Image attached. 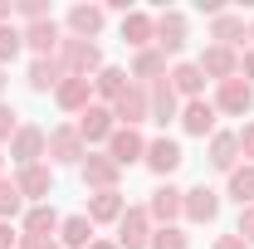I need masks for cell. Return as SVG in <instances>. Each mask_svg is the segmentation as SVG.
<instances>
[{
  "label": "cell",
  "instance_id": "d6a6232c",
  "mask_svg": "<svg viewBox=\"0 0 254 249\" xmlns=\"http://www.w3.org/2000/svg\"><path fill=\"white\" fill-rule=\"evenodd\" d=\"M147 249H190V235L181 230V225H157Z\"/></svg>",
  "mask_w": 254,
  "mask_h": 249
},
{
  "label": "cell",
  "instance_id": "ac0fdd59",
  "mask_svg": "<svg viewBox=\"0 0 254 249\" xmlns=\"http://www.w3.org/2000/svg\"><path fill=\"white\" fill-rule=\"evenodd\" d=\"M166 83L176 88L181 103H195V98H205V73H200V63H171V73H166Z\"/></svg>",
  "mask_w": 254,
  "mask_h": 249
},
{
  "label": "cell",
  "instance_id": "7bdbcfd3",
  "mask_svg": "<svg viewBox=\"0 0 254 249\" xmlns=\"http://www.w3.org/2000/svg\"><path fill=\"white\" fill-rule=\"evenodd\" d=\"M10 15H15V0H0V25H10Z\"/></svg>",
  "mask_w": 254,
  "mask_h": 249
},
{
  "label": "cell",
  "instance_id": "6da1fadb",
  "mask_svg": "<svg viewBox=\"0 0 254 249\" xmlns=\"http://www.w3.org/2000/svg\"><path fill=\"white\" fill-rule=\"evenodd\" d=\"M59 68L68 73V78H98L103 73V49H98L93 39H73V34H64L59 44Z\"/></svg>",
  "mask_w": 254,
  "mask_h": 249
},
{
  "label": "cell",
  "instance_id": "52a82bcc",
  "mask_svg": "<svg viewBox=\"0 0 254 249\" xmlns=\"http://www.w3.org/2000/svg\"><path fill=\"white\" fill-rule=\"evenodd\" d=\"M181 215L190 220V225H215V215H220V190L215 186H190L186 195H181Z\"/></svg>",
  "mask_w": 254,
  "mask_h": 249
},
{
  "label": "cell",
  "instance_id": "ee69618b",
  "mask_svg": "<svg viewBox=\"0 0 254 249\" xmlns=\"http://www.w3.org/2000/svg\"><path fill=\"white\" fill-rule=\"evenodd\" d=\"M88 249H118V240H93Z\"/></svg>",
  "mask_w": 254,
  "mask_h": 249
},
{
  "label": "cell",
  "instance_id": "d4e9b609",
  "mask_svg": "<svg viewBox=\"0 0 254 249\" xmlns=\"http://www.w3.org/2000/svg\"><path fill=\"white\" fill-rule=\"evenodd\" d=\"M54 103H59L64 113H83L93 103V78H64L59 88H54Z\"/></svg>",
  "mask_w": 254,
  "mask_h": 249
},
{
  "label": "cell",
  "instance_id": "cb8c5ba5",
  "mask_svg": "<svg viewBox=\"0 0 254 249\" xmlns=\"http://www.w3.org/2000/svg\"><path fill=\"white\" fill-rule=\"evenodd\" d=\"M59 225H64V215L49 205V200H44V205H30V210H25V220H20V235H44V240L54 235V240H59Z\"/></svg>",
  "mask_w": 254,
  "mask_h": 249
},
{
  "label": "cell",
  "instance_id": "3957f363",
  "mask_svg": "<svg viewBox=\"0 0 254 249\" xmlns=\"http://www.w3.org/2000/svg\"><path fill=\"white\" fill-rule=\"evenodd\" d=\"M113 123H118V127H142V123H152V93H147L137 78H132V83L123 88V98L113 103Z\"/></svg>",
  "mask_w": 254,
  "mask_h": 249
},
{
  "label": "cell",
  "instance_id": "1f68e13d",
  "mask_svg": "<svg viewBox=\"0 0 254 249\" xmlns=\"http://www.w3.org/2000/svg\"><path fill=\"white\" fill-rule=\"evenodd\" d=\"M30 205H25V195H20V186L10 181V176H0V220H15V215H25Z\"/></svg>",
  "mask_w": 254,
  "mask_h": 249
},
{
  "label": "cell",
  "instance_id": "f35d334b",
  "mask_svg": "<svg viewBox=\"0 0 254 249\" xmlns=\"http://www.w3.org/2000/svg\"><path fill=\"white\" fill-rule=\"evenodd\" d=\"M15 249H59V240H54V235H49V240H44V235H20Z\"/></svg>",
  "mask_w": 254,
  "mask_h": 249
},
{
  "label": "cell",
  "instance_id": "bcb514c9",
  "mask_svg": "<svg viewBox=\"0 0 254 249\" xmlns=\"http://www.w3.org/2000/svg\"><path fill=\"white\" fill-rule=\"evenodd\" d=\"M0 93H5V68H0Z\"/></svg>",
  "mask_w": 254,
  "mask_h": 249
},
{
  "label": "cell",
  "instance_id": "8d00e7d4",
  "mask_svg": "<svg viewBox=\"0 0 254 249\" xmlns=\"http://www.w3.org/2000/svg\"><path fill=\"white\" fill-rule=\"evenodd\" d=\"M235 235H240L245 245H254V205H245V210H240V225H235Z\"/></svg>",
  "mask_w": 254,
  "mask_h": 249
},
{
  "label": "cell",
  "instance_id": "8fae6325",
  "mask_svg": "<svg viewBox=\"0 0 254 249\" xmlns=\"http://www.w3.org/2000/svg\"><path fill=\"white\" fill-rule=\"evenodd\" d=\"M20 30H25V49H34V59H54V54H59L64 30H59L54 15H49V20H34V25H20Z\"/></svg>",
  "mask_w": 254,
  "mask_h": 249
},
{
  "label": "cell",
  "instance_id": "ab89813d",
  "mask_svg": "<svg viewBox=\"0 0 254 249\" xmlns=\"http://www.w3.org/2000/svg\"><path fill=\"white\" fill-rule=\"evenodd\" d=\"M240 78L254 88V49H245V54H240Z\"/></svg>",
  "mask_w": 254,
  "mask_h": 249
},
{
  "label": "cell",
  "instance_id": "ffe728a7",
  "mask_svg": "<svg viewBox=\"0 0 254 249\" xmlns=\"http://www.w3.org/2000/svg\"><path fill=\"white\" fill-rule=\"evenodd\" d=\"M103 25H108V10H103V5H73V10H68V34H73V39H93L98 44Z\"/></svg>",
  "mask_w": 254,
  "mask_h": 249
},
{
  "label": "cell",
  "instance_id": "7dc6e473",
  "mask_svg": "<svg viewBox=\"0 0 254 249\" xmlns=\"http://www.w3.org/2000/svg\"><path fill=\"white\" fill-rule=\"evenodd\" d=\"M0 166H5V152H0Z\"/></svg>",
  "mask_w": 254,
  "mask_h": 249
},
{
  "label": "cell",
  "instance_id": "9a60e30c",
  "mask_svg": "<svg viewBox=\"0 0 254 249\" xmlns=\"http://www.w3.org/2000/svg\"><path fill=\"white\" fill-rule=\"evenodd\" d=\"M186 34L190 30H186V15H181V10H161L157 15V49L166 54V59L186 49Z\"/></svg>",
  "mask_w": 254,
  "mask_h": 249
},
{
  "label": "cell",
  "instance_id": "d590c367",
  "mask_svg": "<svg viewBox=\"0 0 254 249\" xmlns=\"http://www.w3.org/2000/svg\"><path fill=\"white\" fill-rule=\"evenodd\" d=\"M15 15H20L25 25H34V20H49V5H44V0H20Z\"/></svg>",
  "mask_w": 254,
  "mask_h": 249
},
{
  "label": "cell",
  "instance_id": "9c48e42d",
  "mask_svg": "<svg viewBox=\"0 0 254 249\" xmlns=\"http://www.w3.org/2000/svg\"><path fill=\"white\" fill-rule=\"evenodd\" d=\"M15 186H20V195H25V205H44V200L54 195V166L39 161V166L15 171Z\"/></svg>",
  "mask_w": 254,
  "mask_h": 249
},
{
  "label": "cell",
  "instance_id": "484cf974",
  "mask_svg": "<svg viewBox=\"0 0 254 249\" xmlns=\"http://www.w3.org/2000/svg\"><path fill=\"white\" fill-rule=\"evenodd\" d=\"M147 93H152V123H161V127H166V123H181V98H176V88H171L166 78L152 83Z\"/></svg>",
  "mask_w": 254,
  "mask_h": 249
},
{
  "label": "cell",
  "instance_id": "5bb4252c",
  "mask_svg": "<svg viewBox=\"0 0 254 249\" xmlns=\"http://www.w3.org/2000/svg\"><path fill=\"white\" fill-rule=\"evenodd\" d=\"M123 44H132V54L152 49V44H157V15H147V10H127V15H123Z\"/></svg>",
  "mask_w": 254,
  "mask_h": 249
},
{
  "label": "cell",
  "instance_id": "f546056e",
  "mask_svg": "<svg viewBox=\"0 0 254 249\" xmlns=\"http://www.w3.org/2000/svg\"><path fill=\"white\" fill-rule=\"evenodd\" d=\"M127 83H132V73H127V68H113V63H103V73L93 78V93L103 98L108 108H113V103L123 98V88H127Z\"/></svg>",
  "mask_w": 254,
  "mask_h": 249
},
{
  "label": "cell",
  "instance_id": "7c38bea8",
  "mask_svg": "<svg viewBox=\"0 0 254 249\" xmlns=\"http://www.w3.org/2000/svg\"><path fill=\"white\" fill-rule=\"evenodd\" d=\"M103 152L113 156L118 166H137V161L147 156V137H142L137 127H118V132L108 137V147H103Z\"/></svg>",
  "mask_w": 254,
  "mask_h": 249
},
{
  "label": "cell",
  "instance_id": "2e32d148",
  "mask_svg": "<svg viewBox=\"0 0 254 249\" xmlns=\"http://www.w3.org/2000/svg\"><path fill=\"white\" fill-rule=\"evenodd\" d=\"M142 161H147V171H152V176H161V181H166V176L186 161V152H181V142L157 137V142H147V156H142Z\"/></svg>",
  "mask_w": 254,
  "mask_h": 249
},
{
  "label": "cell",
  "instance_id": "d6986e66",
  "mask_svg": "<svg viewBox=\"0 0 254 249\" xmlns=\"http://www.w3.org/2000/svg\"><path fill=\"white\" fill-rule=\"evenodd\" d=\"M215 103H205V98H195V103H181V132L190 137H215Z\"/></svg>",
  "mask_w": 254,
  "mask_h": 249
},
{
  "label": "cell",
  "instance_id": "603a6c76",
  "mask_svg": "<svg viewBox=\"0 0 254 249\" xmlns=\"http://www.w3.org/2000/svg\"><path fill=\"white\" fill-rule=\"evenodd\" d=\"M171 68H166V54H161L157 44L152 49H142V54H132V78L142 83V88H152V83H161Z\"/></svg>",
  "mask_w": 254,
  "mask_h": 249
},
{
  "label": "cell",
  "instance_id": "e575fe53",
  "mask_svg": "<svg viewBox=\"0 0 254 249\" xmlns=\"http://www.w3.org/2000/svg\"><path fill=\"white\" fill-rule=\"evenodd\" d=\"M20 132V113L10 103H0V147H10V137Z\"/></svg>",
  "mask_w": 254,
  "mask_h": 249
},
{
  "label": "cell",
  "instance_id": "f6af8a7d",
  "mask_svg": "<svg viewBox=\"0 0 254 249\" xmlns=\"http://www.w3.org/2000/svg\"><path fill=\"white\" fill-rule=\"evenodd\" d=\"M250 49H254V20H250Z\"/></svg>",
  "mask_w": 254,
  "mask_h": 249
},
{
  "label": "cell",
  "instance_id": "b9f144b4",
  "mask_svg": "<svg viewBox=\"0 0 254 249\" xmlns=\"http://www.w3.org/2000/svg\"><path fill=\"white\" fill-rule=\"evenodd\" d=\"M215 249H250V245H245L240 235H220V240H215Z\"/></svg>",
  "mask_w": 254,
  "mask_h": 249
},
{
  "label": "cell",
  "instance_id": "60d3db41",
  "mask_svg": "<svg viewBox=\"0 0 254 249\" xmlns=\"http://www.w3.org/2000/svg\"><path fill=\"white\" fill-rule=\"evenodd\" d=\"M15 245H20V235L10 230V220H0V249H15Z\"/></svg>",
  "mask_w": 254,
  "mask_h": 249
},
{
  "label": "cell",
  "instance_id": "4dcf8cb0",
  "mask_svg": "<svg viewBox=\"0 0 254 249\" xmlns=\"http://www.w3.org/2000/svg\"><path fill=\"white\" fill-rule=\"evenodd\" d=\"M225 195L245 210V205H254V166L245 161V166H235L230 176H225Z\"/></svg>",
  "mask_w": 254,
  "mask_h": 249
},
{
  "label": "cell",
  "instance_id": "7a4b0ae2",
  "mask_svg": "<svg viewBox=\"0 0 254 249\" xmlns=\"http://www.w3.org/2000/svg\"><path fill=\"white\" fill-rule=\"evenodd\" d=\"M44 156H49V132L34 123H20V132L10 137V161L25 171V166H39Z\"/></svg>",
  "mask_w": 254,
  "mask_h": 249
},
{
  "label": "cell",
  "instance_id": "4316f807",
  "mask_svg": "<svg viewBox=\"0 0 254 249\" xmlns=\"http://www.w3.org/2000/svg\"><path fill=\"white\" fill-rule=\"evenodd\" d=\"M210 166H215L220 176H230V171L240 166V137H235V132H220V127H215V137H210Z\"/></svg>",
  "mask_w": 254,
  "mask_h": 249
},
{
  "label": "cell",
  "instance_id": "e0dca14e",
  "mask_svg": "<svg viewBox=\"0 0 254 249\" xmlns=\"http://www.w3.org/2000/svg\"><path fill=\"white\" fill-rule=\"evenodd\" d=\"M181 195H186L181 186L161 181V186L152 190V200H147V215H152V225H176V220H181Z\"/></svg>",
  "mask_w": 254,
  "mask_h": 249
},
{
  "label": "cell",
  "instance_id": "4fadbf2b",
  "mask_svg": "<svg viewBox=\"0 0 254 249\" xmlns=\"http://www.w3.org/2000/svg\"><path fill=\"white\" fill-rule=\"evenodd\" d=\"M195 63H200V73H205V78H215V83L240 78V54H235V49H225V44H205Z\"/></svg>",
  "mask_w": 254,
  "mask_h": 249
},
{
  "label": "cell",
  "instance_id": "ba28073f",
  "mask_svg": "<svg viewBox=\"0 0 254 249\" xmlns=\"http://www.w3.org/2000/svg\"><path fill=\"white\" fill-rule=\"evenodd\" d=\"M78 176H83V186H88V190H118L123 166H118L108 152H88V156H83V166H78Z\"/></svg>",
  "mask_w": 254,
  "mask_h": 249
},
{
  "label": "cell",
  "instance_id": "7402d4cb",
  "mask_svg": "<svg viewBox=\"0 0 254 249\" xmlns=\"http://www.w3.org/2000/svg\"><path fill=\"white\" fill-rule=\"evenodd\" d=\"M123 210H127V195H123V190H93L83 215L93 220V225H118V220H123Z\"/></svg>",
  "mask_w": 254,
  "mask_h": 249
},
{
  "label": "cell",
  "instance_id": "8992f818",
  "mask_svg": "<svg viewBox=\"0 0 254 249\" xmlns=\"http://www.w3.org/2000/svg\"><path fill=\"white\" fill-rule=\"evenodd\" d=\"M152 215H147V205H127L123 220H118V249H147L152 245Z\"/></svg>",
  "mask_w": 254,
  "mask_h": 249
},
{
  "label": "cell",
  "instance_id": "836d02e7",
  "mask_svg": "<svg viewBox=\"0 0 254 249\" xmlns=\"http://www.w3.org/2000/svg\"><path fill=\"white\" fill-rule=\"evenodd\" d=\"M20 49H25V30L20 25H0V68L20 59Z\"/></svg>",
  "mask_w": 254,
  "mask_h": 249
},
{
  "label": "cell",
  "instance_id": "f1b7e54d",
  "mask_svg": "<svg viewBox=\"0 0 254 249\" xmlns=\"http://www.w3.org/2000/svg\"><path fill=\"white\" fill-rule=\"evenodd\" d=\"M88 245H93V220H88V215H64L59 249H88Z\"/></svg>",
  "mask_w": 254,
  "mask_h": 249
},
{
  "label": "cell",
  "instance_id": "30bf717a",
  "mask_svg": "<svg viewBox=\"0 0 254 249\" xmlns=\"http://www.w3.org/2000/svg\"><path fill=\"white\" fill-rule=\"evenodd\" d=\"M78 137H83V142H88V147H93V142H103V147H108V137H113V132H118V123H113V108H108V103H88V108H83V113H78Z\"/></svg>",
  "mask_w": 254,
  "mask_h": 249
},
{
  "label": "cell",
  "instance_id": "83f0119b",
  "mask_svg": "<svg viewBox=\"0 0 254 249\" xmlns=\"http://www.w3.org/2000/svg\"><path fill=\"white\" fill-rule=\"evenodd\" d=\"M64 78H68V73L59 68V59H34V63H30V78H25V83H30V93H54Z\"/></svg>",
  "mask_w": 254,
  "mask_h": 249
},
{
  "label": "cell",
  "instance_id": "277c9868",
  "mask_svg": "<svg viewBox=\"0 0 254 249\" xmlns=\"http://www.w3.org/2000/svg\"><path fill=\"white\" fill-rule=\"evenodd\" d=\"M83 156H88V142L78 137V127L64 123L49 132V161L54 166H83Z\"/></svg>",
  "mask_w": 254,
  "mask_h": 249
},
{
  "label": "cell",
  "instance_id": "74e56055",
  "mask_svg": "<svg viewBox=\"0 0 254 249\" xmlns=\"http://www.w3.org/2000/svg\"><path fill=\"white\" fill-rule=\"evenodd\" d=\"M235 137H240V156H245V161L254 166V123H245L240 132H235Z\"/></svg>",
  "mask_w": 254,
  "mask_h": 249
},
{
  "label": "cell",
  "instance_id": "5b68a950",
  "mask_svg": "<svg viewBox=\"0 0 254 249\" xmlns=\"http://www.w3.org/2000/svg\"><path fill=\"white\" fill-rule=\"evenodd\" d=\"M215 113L220 118H250V108H254V88L245 83V78H225V83H215Z\"/></svg>",
  "mask_w": 254,
  "mask_h": 249
},
{
  "label": "cell",
  "instance_id": "44dd1931",
  "mask_svg": "<svg viewBox=\"0 0 254 249\" xmlns=\"http://www.w3.org/2000/svg\"><path fill=\"white\" fill-rule=\"evenodd\" d=\"M245 39H250V25H245V15H230V10L210 15V44H225V49H240Z\"/></svg>",
  "mask_w": 254,
  "mask_h": 249
}]
</instances>
